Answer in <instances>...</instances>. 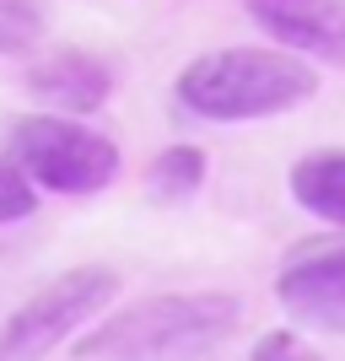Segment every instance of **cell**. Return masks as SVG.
Instances as JSON below:
<instances>
[{"mask_svg":"<svg viewBox=\"0 0 345 361\" xmlns=\"http://www.w3.org/2000/svg\"><path fill=\"white\" fill-rule=\"evenodd\" d=\"M318 97V75L297 54L275 49H222L200 54L178 75V103L200 119L243 124V119H275Z\"/></svg>","mask_w":345,"mask_h":361,"instance_id":"1","label":"cell"},{"mask_svg":"<svg viewBox=\"0 0 345 361\" xmlns=\"http://www.w3.org/2000/svg\"><path fill=\"white\" fill-rule=\"evenodd\" d=\"M243 302L226 291H178V297H146L114 313L108 324L81 340V356H195L222 345L238 329Z\"/></svg>","mask_w":345,"mask_h":361,"instance_id":"2","label":"cell"},{"mask_svg":"<svg viewBox=\"0 0 345 361\" xmlns=\"http://www.w3.org/2000/svg\"><path fill=\"white\" fill-rule=\"evenodd\" d=\"M11 162L54 195H103L119 178V146L60 114H32L11 124Z\"/></svg>","mask_w":345,"mask_h":361,"instance_id":"3","label":"cell"},{"mask_svg":"<svg viewBox=\"0 0 345 361\" xmlns=\"http://www.w3.org/2000/svg\"><path fill=\"white\" fill-rule=\"evenodd\" d=\"M119 297V275L114 270H71L38 297H28L0 329V356H38V350L60 345L71 329H81L92 313H103Z\"/></svg>","mask_w":345,"mask_h":361,"instance_id":"4","label":"cell"},{"mask_svg":"<svg viewBox=\"0 0 345 361\" xmlns=\"http://www.w3.org/2000/svg\"><path fill=\"white\" fill-rule=\"evenodd\" d=\"M275 297L297 324L324 334H345V243L313 248L297 264H286L275 281Z\"/></svg>","mask_w":345,"mask_h":361,"instance_id":"5","label":"cell"},{"mask_svg":"<svg viewBox=\"0 0 345 361\" xmlns=\"http://www.w3.org/2000/svg\"><path fill=\"white\" fill-rule=\"evenodd\" d=\"M248 16L275 44L345 65V0H248Z\"/></svg>","mask_w":345,"mask_h":361,"instance_id":"6","label":"cell"},{"mask_svg":"<svg viewBox=\"0 0 345 361\" xmlns=\"http://www.w3.org/2000/svg\"><path fill=\"white\" fill-rule=\"evenodd\" d=\"M28 87H32V97H44V103L65 108V114H92V108L108 103L114 71L103 60L81 54V49H60V54H49L44 65L28 71Z\"/></svg>","mask_w":345,"mask_h":361,"instance_id":"7","label":"cell"},{"mask_svg":"<svg viewBox=\"0 0 345 361\" xmlns=\"http://www.w3.org/2000/svg\"><path fill=\"white\" fill-rule=\"evenodd\" d=\"M291 200L318 221L345 226V151H318L291 167Z\"/></svg>","mask_w":345,"mask_h":361,"instance_id":"8","label":"cell"},{"mask_svg":"<svg viewBox=\"0 0 345 361\" xmlns=\"http://www.w3.org/2000/svg\"><path fill=\"white\" fill-rule=\"evenodd\" d=\"M146 183L157 200H189L205 183V151L200 146H167L157 162L146 167Z\"/></svg>","mask_w":345,"mask_h":361,"instance_id":"9","label":"cell"},{"mask_svg":"<svg viewBox=\"0 0 345 361\" xmlns=\"http://www.w3.org/2000/svg\"><path fill=\"white\" fill-rule=\"evenodd\" d=\"M44 38V0H0V54H28Z\"/></svg>","mask_w":345,"mask_h":361,"instance_id":"10","label":"cell"},{"mask_svg":"<svg viewBox=\"0 0 345 361\" xmlns=\"http://www.w3.org/2000/svg\"><path fill=\"white\" fill-rule=\"evenodd\" d=\"M32 211H38V189H32V178L16 162H0V226L22 221V216H32Z\"/></svg>","mask_w":345,"mask_h":361,"instance_id":"11","label":"cell"},{"mask_svg":"<svg viewBox=\"0 0 345 361\" xmlns=\"http://www.w3.org/2000/svg\"><path fill=\"white\" fill-rule=\"evenodd\" d=\"M286 350H297V340H291V334H265V340L254 345V356H286Z\"/></svg>","mask_w":345,"mask_h":361,"instance_id":"12","label":"cell"}]
</instances>
